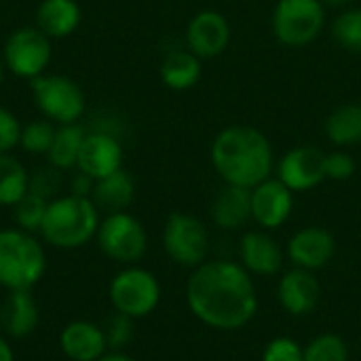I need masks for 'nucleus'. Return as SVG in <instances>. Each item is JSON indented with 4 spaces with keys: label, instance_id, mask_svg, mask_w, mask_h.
I'll return each mask as SVG.
<instances>
[{
    "label": "nucleus",
    "instance_id": "nucleus-1",
    "mask_svg": "<svg viewBox=\"0 0 361 361\" xmlns=\"http://www.w3.org/2000/svg\"><path fill=\"white\" fill-rule=\"evenodd\" d=\"M188 311L207 328L235 332L258 313V292L252 275L233 260H205L186 281Z\"/></svg>",
    "mask_w": 361,
    "mask_h": 361
},
{
    "label": "nucleus",
    "instance_id": "nucleus-2",
    "mask_svg": "<svg viewBox=\"0 0 361 361\" xmlns=\"http://www.w3.org/2000/svg\"><path fill=\"white\" fill-rule=\"evenodd\" d=\"M209 159L224 184L254 188L275 169V152L269 137L250 125H231L218 131Z\"/></svg>",
    "mask_w": 361,
    "mask_h": 361
},
{
    "label": "nucleus",
    "instance_id": "nucleus-3",
    "mask_svg": "<svg viewBox=\"0 0 361 361\" xmlns=\"http://www.w3.org/2000/svg\"><path fill=\"white\" fill-rule=\"evenodd\" d=\"M99 222V209L91 197L59 195L49 201L40 235L57 250H76L97 235Z\"/></svg>",
    "mask_w": 361,
    "mask_h": 361
},
{
    "label": "nucleus",
    "instance_id": "nucleus-4",
    "mask_svg": "<svg viewBox=\"0 0 361 361\" xmlns=\"http://www.w3.org/2000/svg\"><path fill=\"white\" fill-rule=\"evenodd\" d=\"M47 271V254L40 241L21 228L0 231V286L6 292L32 290Z\"/></svg>",
    "mask_w": 361,
    "mask_h": 361
},
{
    "label": "nucleus",
    "instance_id": "nucleus-5",
    "mask_svg": "<svg viewBox=\"0 0 361 361\" xmlns=\"http://www.w3.org/2000/svg\"><path fill=\"white\" fill-rule=\"evenodd\" d=\"M326 27L322 0H277L271 15V32L283 44L302 49L315 42Z\"/></svg>",
    "mask_w": 361,
    "mask_h": 361
},
{
    "label": "nucleus",
    "instance_id": "nucleus-6",
    "mask_svg": "<svg viewBox=\"0 0 361 361\" xmlns=\"http://www.w3.org/2000/svg\"><path fill=\"white\" fill-rule=\"evenodd\" d=\"M30 89L40 114L53 125L80 123L87 97L76 80L63 74H42L30 80Z\"/></svg>",
    "mask_w": 361,
    "mask_h": 361
},
{
    "label": "nucleus",
    "instance_id": "nucleus-7",
    "mask_svg": "<svg viewBox=\"0 0 361 361\" xmlns=\"http://www.w3.org/2000/svg\"><path fill=\"white\" fill-rule=\"evenodd\" d=\"M0 57L6 72L34 80L47 72L53 59V42L36 25H21L6 36Z\"/></svg>",
    "mask_w": 361,
    "mask_h": 361
},
{
    "label": "nucleus",
    "instance_id": "nucleus-8",
    "mask_svg": "<svg viewBox=\"0 0 361 361\" xmlns=\"http://www.w3.org/2000/svg\"><path fill=\"white\" fill-rule=\"evenodd\" d=\"M108 298L116 313L131 319H142L159 307L161 283L154 273L142 267H127L112 277Z\"/></svg>",
    "mask_w": 361,
    "mask_h": 361
},
{
    "label": "nucleus",
    "instance_id": "nucleus-9",
    "mask_svg": "<svg viewBox=\"0 0 361 361\" xmlns=\"http://www.w3.org/2000/svg\"><path fill=\"white\" fill-rule=\"evenodd\" d=\"M163 250L171 262L184 269H197L207 260L209 233L192 214L173 212L163 226Z\"/></svg>",
    "mask_w": 361,
    "mask_h": 361
},
{
    "label": "nucleus",
    "instance_id": "nucleus-10",
    "mask_svg": "<svg viewBox=\"0 0 361 361\" xmlns=\"http://www.w3.org/2000/svg\"><path fill=\"white\" fill-rule=\"evenodd\" d=\"M99 250L114 262L133 264L144 258L148 250V235L144 224L129 212L108 214L97 228Z\"/></svg>",
    "mask_w": 361,
    "mask_h": 361
},
{
    "label": "nucleus",
    "instance_id": "nucleus-11",
    "mask_svg": "<svg viewBox=\"0 0 361 361\" xmlns=\"http://www.w3.org/2000/svg\"><path fill=\"white\" fill-rule=\"evenodd\" d=\"M233 38L228 19L214 8H203L190 17L184 32V47L192 51L199 59L220 57Z\"/></svg>",
    "mask_w": 361,
    "mask_h": 361
},
{
    "label": "nucleus",
    "instance_id": "nucleus-12",
    "mask_svg": "<svg viewBox=\"0 0 361 361\" xmlns=\"http://www.w3.org/2000/svg\"><path fill=\"white\" fill-rule=\"evenodd\" d=\"M277 178L296 195L317 188L326 178V152L315 146H294L277 163Z\"/></svg>",
    "mask_w": 361,
    "mask_h": 361
},
{
    "label": "nucleus",
    "instance_id": "nucleus-13",
    "mask_svg": "<svg viewBox=\"0 0 361 361\" xmlns=\"http://www.w3.org/2000/svg\"><path fill=\"white\" fill-rule=\"evenodd\" d=\"M252 220L262 231L283 226L294 209V192L275 176L267 178L252 190Z\"/></svg>",
    "mask_w": 361,
    "mask_h": 361
},
{
    "label": "nucleus",
    "instance_id": "nucleus-14",
    "mask_svg": "<svg viewBox=\"0 0 361 361\" xmlns=\"http://www.w3.org/2000/svg\"><path fill=\"white\" fill-rule=\"evenodd\" d=\"M336 254V239L328 228L322 226H305L296 231L288 245H286V258L296 267L305 271H319L324 269Z\"/></svg>",
    "mask_w": 361,
    "mask_h": 361
},
{
    "label": "nucleus",
    "instance_id": "nucleus-15",
    "mask_svg": "<svg viewBox=\"0 0 361 361\" xmlns=\"http://www.w3.org/2000/svg\"><path fill=\"white\" fill-rule=\"evenodd\" d=\"M123 159H125V152H123L121 137L104 133V131L87 129V137L82 142L76 169L91 176L93 180H99L123 169Z\"/></svg>",
    "mask_w": 361,
    "mask_h": 361
},
{
    "label": "nucleus",
    "instance_id": "nucleus-16",
    "mask_svg": "<svg viewBox=\"0 0 361 361\" xmlns=\"http://www.w3.org/2000/svg\"><path fill=\"white\" fill-rule=\"evenodd\" d=\"M322 298V286L313 271L292 269L277 283V300L281 309L294 317H305L315 311Z\"/></svg>",
    "mask_w": 361,
    "mask_h": 361
},
{
    "label": "nucleus",
    "instance_id": "nucleus-17",
    "mask_svg": "<svg viewBox=\"0 0 361 361\" xmlns=\"http://www.w3.org/2000/svg\"><path fill=\"white\" fill-rule=\"evenodd\" d=\"M286 252L267 231H247L239 241V264L250 275L271 277L283 269Z\"/></svg>",
    "mask_w": 361,
    "mask_h": 361
},
{
    "label": "nucleus",
    "instance_id": "nucleus-18",
    "mask_svg": "<svg viewBox=\"0 0 361 361\" xmlns=\"http://www.w3.org/2000/svg\"><path fill=\"white\" fill-rule=\"evenodd\" d=\"M59 347L72 361H97L108 351L104 328L91 322H72L59 334Z\"/></svg>",
    "mask_w": 361,
    "mask_h": 361
},
{
    "label": "nucleus",
    "instance_id": "nucleus-19",
    "mask_svg": "<svg viewBox=\"0 0 361 361\" xmlns=\"http://www.w3.org/2000/svg\"><path fill=\"white\" fill-rule=\"evenodd\" d=\"M252 188L224 184L212 201V220L222 231H239L252 220Z\"/></svg>",
    "mask_w": 361,
    "mask_h": 361
},
{
    "label": "nucleus",
    "instance_id": "nucleus-20",
    "mask_svg": "<svg viewBox=\"0 0 361 361\" xmlns=\"http://www.w3.org/2000/svg\"><path fill=\"white\" fill-rule=\"evenodd\" d=\"M38 326V305L32 290H13L0 305V328L11 338H25Z\"/></svg>",
    "mask_w": 361,
    "mask_h": 361
},
{
    "label": "nucleus",
    "instance_id": "nucleus-21",
    "mask_svg": "<svg viewBox=\"0 0 361 361\" xmlns=\"http://www.w3.org/2000/svg\"><path fill=\"white\" fill-rule=\"evenodd\" d=\"M80 21L82 8L76 0H42L36 8V27L51 40L74 34Z\"/></svg>",
    "mask_w": 361,
    "mask_h": 361
},
{
    "label": "nucleus",
    "instance_id": "nucleus-22",
    "mask_svg": "<svg viewBox=\"0 0 361 361\" xmlns=\"http://www.w3.org/2000/svg\"><path fill=\"white\" fill-rule=\"evenodd\" d=\"M161 80L171 91H188L192 89L203 74V59H199L186 47L169 51L159 68Z\"/></svg>",
    "mask_w": 361,
    "mask_h": 361
},
{
    "label": "nucleus",
    "instance_id": "nucleus-23",
    "mask_svg": "<svg viewBox=\"0 0 361 361\" xmlns=\"http://www.w3.org/2000/svg\"><path fill=\"white\" fill-rule=\"evenodd\" d=\"M135 199V182L129 171L118 169L106 178L95 180L91 201L97 205V209L114 214V212H127V207Z\"/></svg>",
    "mask_w": 361,
    "mask_h": 361
},
{
    "label": "nucleus",
    "instance_id": "nucleus-24",
    "mask_svg": "<svg viewBox=\"0 0 361 361\" xmlns=\"http://www.w3.org/2000/svg\"><path fill=\"white\" fill-rule=\"evenodd\" d=\"M324 131L336 148L361 144V104L349 102L334 108L324 123Z\"/></svg>",
    "mask_w": 361,
    "mask_h": 361
},
{
    "label": "nucleus",
    "instance_id": "nucleus-25",
    "mask_svg": "<svg viewBox=\"0 0 361 361\" xmlns=\"http://www.w3.org/2000/svg\"><path fill=\"white\" fill-rule=\"evenodd\" d=\"M87 137V127L80 123H70V125H57L53 144L47 152V159L53 167L68 171L76 169L78 154L82 148V142Z\"/></svg>",
    "mask_w": 361,
    "mask_h": 361
},
{
    "label": "nucleus",
    "instance_id": "nucleus-26",
    "mask_svg": "<svg viewBox=\"0 0 361 361\" xmlns=\"http://www.w3.org/2000/svg\"><path fill=\"white\" fill-rule=\"evenodd\" d=\"M30 190V171L25 165L8 154H0V205L13 207Z\"/></svg>",
    "mask_w": 361,
    "mask_h": 361
},
{
    "label": "nucleus",
    "instance_id": "nucleus-27",
    "mask_svg": "<svg viewBox=\"0 0 361 361\" xmlns=\"http://www.w3.org/2000/svg\"><path fill=\"white\" fill-rule=\"evenodd\" d=\"M330 32L341 49L349 53H361V6L343 8L334 17Z\"/></svg>",
    "mask_w": 361,
    "mask_h": 361
},
{
    "label": "nucleus",
    "instance_id": "nucleus-28",
    "mask_svg": "<svg viewBox=\"0 0 361 361\" xmlns=\"http://www.w3.org/2000/svg\"><path fill=\"white\" fill-rule=\"evenodd\" d=\"M49 201L30 192L23 195L15 205H13V218L17 222V228L27 231V233H40L44 214H47Z\"/></svg>",
    "mask_w": 361,
    "mask_h": 361
},
{
    "label": "nucleus",
    "instance_id": "nucleus-29",
    "mask_svg": "<svg viewBox=\"0 0 361 361\" xmlns=\"http://www.w3.org/2000/svg\"><path fill=\"white\" fill-rule=\"evenodd\" d=\"M305 361H349V347L338 334H319L305 347Z\"/></svg>",
    "mask_w": 361,
    "mask_h": 361
},
{
    "label": "nucleus",
    "instance_id": "nucleus-30",
    "mask_svg": "<svg viewBox=\"0 0 361 361\" xmlns=\"http://www.w3.org/2000/svg\"><path fill=\"white\" fill-rule=\"evenodd\" d=\"M55 125L51 121H32L27 125H21V137L19 148H23L30 154H47L53 137H55Z\"/></svg>",
    "mask_w": 361,
    "mask_h": 361
},
{
    "label": "nucleus",
    "instance_id": "nucleus-31",
    "mask_svg": "<svg viewBox=\"0 0 361 361\" xmlns=\"http://www.w3.org/2000/svg\"><path fill=\"white\" fill-rule=\"evenodd\" d=\"M63 171L53 167L51 163L44 165V167H38L36 171L30 173V192L47 199V201H53L59 197L61 192V186H63Z\"/></svg>",
    "mask_w": 361,
    "mask_h": 361
},
{
    "label": "nucleus",
    "instance_id": "nucleus-32",
    "mask_svg": "<svg viewBox=\"0 0 361 361\" xmlns=\"http://www.w3.org/2000/svg\"><path fill=\"white\" fill-rule=\"evenodd\" d=\"M260 361H305V347L290 336H277L267 343Z\"/></svg>",
    "mask_w": 361,
    "mask_h": 361
},
{
    "label": "nucleus",
    "instance_id": "nucleus-33",
    "mask_svg": "<svg viewBox=\"0 0 361 361\" xmlns=\"http://www.w3.org/2000/svg\"><path fill=\"white\" fill-rule=\"evenodd\" d=\"M133 322L131 317L127 315H121V313H114L106 328H104V336H106V343H108V349H114V351H121L125 349L131 338H133Z\"/></svg>",
    "mask_w": 361,
    "mask_h": 361
},
{
    "label": "nucleus",
    "instance_id": "nucleus-34",
    "mask_svg": "<svg viewBox=\"0 0 361 361\" xmlns=\"http://www.w3.org/2000/svg\"><path fill=\"white\" fill-rule=\"evenodd\" d=\"M19 137H21V123L8 108L0 106V154L13 152L19 146Z\"/></svg>",
    "mask_w": 361,
    "mask_h": 361
},
{
    "label": "nucleus",
    "instance_id": "nucleus-35",
    "mask_svg": "<svg viewBox=\"0 0 361 361\" xmlns=\"http://www.w3.org/2000/svg\"><path fill=\"white\" fill-rule=\"evenodd\" d=\"M355 159L345 150H334L326 154V178L334 182H345L355 173Z\"/></svg>",
    "mask_w": 361,
    "mask_h": 361
},
{
    "label": "nucleus",
    "instance_id": "nucleus-36",
    "mask_svg": "<svg viewBox=\"0 0 361 361\" xmlns=\"http://www.w3.org/2000/svg\"><path fill=\"white\" fill-rule=\"evenodd\" d=\"M93 184H95V180H93L91 176L78 171V173L70 180V192L76 195V197H91Z\"/></svg>",
    "mask_w": 361,
    "mask_h": 361
},
{
    "label": "nucleus",
    "instance_id": "nucleus-37",
    "mask_svg": "<svg viewBox=\"0 0 361 361\" xmlns=\"http://www.w3.org/2000/svg\"><path fill=\"white\" fill-rule=\"evenodd\" d=\"M0 361H15L13 347L8 345V341L4 336H0Z\"/></svg>",
    "mask_w": 361,
    "mask_h": 361
},
{
    "label": "nucleus",
    "instance_id": "nucleus-38",
    "mask_svg": "<svg viewBox=\"0 0 361 361\" xmlns=\"http://www.w3.org/2000/svg\"><path fill=\"white\" fill-rule=\"evenodd\" d=\"M324 4H326V8L328 6H332V8H349V6H353L357 0H322Z\"/></svg>",
    "mask_w": 361,
    "mask_h": 361
},
{
    "label": "nucleus",
    "instance_id": "nucleus-39",
    "mask_svg": "<svg viewBox=\"0 0 361 361\" xmlns=\"http://www.w3.org/2000/svg\"><path fill=\"white\" fill-rule=\"evenodd\" d=\"M97 361H137L133 360V357H129V355H125V353H121V351H112V353H106L102 360Z\"/></svg>",
    "mask_w": 361,
    "mask_h": 361
},
{
    "label": "nucleus",
    "instance_id": "nucleus-40",
    "mask_svg": "<svg viewBox=\"0 0 361 361\" xmlns=\"http://www.w3.org/2000/svg\"><path fill=\"white\" fill-rule=\"evenodd\" d=\"M4 76H6V68H4L2 57H0V87H2V82H4Z\"/></svg>",
    "mask_w": 361,
    "mask_h": 361
}]
</instances>
